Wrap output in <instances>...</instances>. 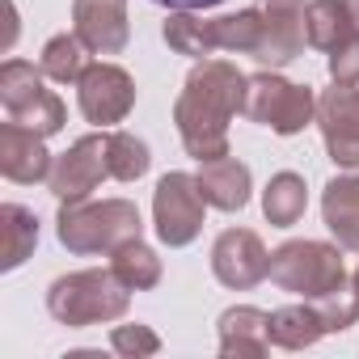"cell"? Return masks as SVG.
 Listing matches in <instances>:
<instances>
[{"mask_svg":"<svg viewBox=\"0 0 359 359\" xmlns=\"http://www.w3.org/2000/svg\"><path fill=\"white\" fill-rule=\"evenodd\" d=\"M304 208H309V187H304L300 173L283 169V173H275L271 182H266V191H262V216H266L275 229L300 224Z\"/></svg>","mask_w":359,"mask_h":359,"instance_id":"cell-19","label":"cell"},{"mask_svg":"<svg viewBox=\"0 0 359 359\" xmlns=\"http://www.w3.org/2000/svg\"><path fill=\"white\" fill-rule=\"evenodd\" d=\"M317 338H325V325H321V313L313 300H300V304H283L271 313V346L279 351H309Z\"/></svg>","mask_w":359,"mask_h":359,"instance_id":"cell-17","label":"cell"},{"mask_svg":"<svg viewBox=\"0 0 359 359\" xmlns=\"http://www.w3.org/2000/svg\"><path fill=\"white\" fill-rule=\"evenodd\" d=\"M0 233H5V258H0V271H18L34 245H39V216L22 203H5L0 208Z\"/></svg>","mask_w":359,"mask_h":359,"instance_id":"cell-24","label":"cell"},{"mask_svg":"<svg viewBox=\"0 0 359 359\" xmlns=\"http://www.w3.org/2000/svg\"><path fill=\"white\" fill-rule=\"evenodd\" d=\"M161 34H165L169 51L187 55V60H195V64L220 51V47H216V30H212V22H203V18L191 13V9H173V13L165 18Z\"/></svg>","mask_w":359,"mask_h":359,"instance_id":"cell-18","label":"cell"},{"mask_svg":"<svg viewBox=\"0 0 359 359\" xmlns=\"http://www.w3.org/2000/svg\"><path fill=\"white\" fill-rule=\"evenodd\" d=\"M250 76L229 60H199L173 102V127L182 135L187 156L220 161L229 156V123L245 110Z\"/></svg>","mask_w":359,"mask_h":359,"instance_id":"cell-1","label":"cell"},{"mask_svg":"<svg viewBox=\"0 0 359 359\" xmlns=\"http://www.w3.org/2000/svg\"><path fill=\"white\" fill-rule=\"evenodd\" d=\"M55 169V156L47 152V140L22 123H0V173L18 187H34L47 182Z\"/></svg>","mask_w":359,"mask_h":359,"instance_id":"cell-12","label":"cell"},{"mask_svg":"<svg viewBox=\"0 0 359 359\" xmlns=\"http://www.w3.org/2000/svg\"><path fill=\"white\" fill-rule=\"evenodd\" d=\"M342 245H330V241H283L275 254H271V279L300 296V300H321L338 287H346V266H342Z\"/></svg>","mask_w":359,"mask_h":359,"instance_id":"cell-4","label":"cell"},{"mask_svg":"<svg viewBox=\"0 0 359 359\" xmlns=\"http://www.w3.org/2000/svg\"><path fill=\"white\" fill-rule=\"evenodd\" d=\"M351 287H355V296H359V266H355V275H351Z\"/></svg>","mask_w":359,"mask_h":359,"instance_id":"cell-33","label":"cell"},{"mask_svg":"<svg viewBox=\"0 0 359 359\" xmlns=\"http://www.w3.org/2000/svg\"><path fill=\"white\" fill-rule=\"evenodd\" d=\"M89 47L81 43V34L72 30V34H55V39H47V47H43V55H39V68H43V76L47 81H55V85H76L85 72H89Z\"/></svg>","mask_w":359,"mask_h":359,"instance_id":"cell-21","label":"cell"},{"mask_svg":"<svg viewBox=\"0 0 359 359\" xmlns=\"http://www.w3.org/2000/svg\"><path fill=\"white\" fill-rule=\"evenodd\" d=\"M346 13H351V22H355V30H359V0H346Z\"/></svg>","mask_w":359,"mask_h":359,"instance_id":"cell-32","label":"cell"},{"mask_svg":"<svg viewBox=\"0 0 359 359\" xmlns=\"http://www.w3.org/2000/svg\"><path fill=\"white\" fill-rule=\"evenodd\" d=\"M110 271H114L131 292H152V287L161 283V275H165V266H161L156 250H152V245H144V237L123 241V245L110 254Z\"/></svg>","mask_w":359,"mask_h":359,"instance_id":"cell-22","label":"cell"},{"mask_svg":"<svg viewBox=\"0 0 359 359\" xmlns=\"http://www.w3.org/2000/svg\"><path fill=\"white\" fill-rule=\"evenodd\" d=\"M351 34H355V22L346 13V0H309V9H304V39H309V47L330 55Z\"/></svg>","mask_w":359,"mask_h":359,"instance_id":"cell-20","label":"cell"},{"mask_svg":"<svg viewBox=\"0 0 359 359\" xmlns=\"http://www.w3.org/2000/svg\"><path fill=\"white\" fill-rule=\"evenodd\" d=\"M241 114L258 127H271L275 135H300L309 123H317V93L309 85L279 76L275 68H262L245 85V110Z\"/></svg>","mask_w":359,"mask_h":359,"instance_id":"cell-5","label":"cell"},{"mask_svg":"<svg viewBox=\"0 0 359 359\" xmlns=\"http://www.w3.org/2000/svg\"><path fill=\"white\" fill-rule=\"evenodd\" d=\"M195 177H199V191H203L208 208H216V212H241L250 203L254 177H250V165L237 161L233 152L220 161H203Z\"/></svg>","mask_w":359,"mask_h":359,"instance_id":"cell-15","label":"cell"},{"mask_svg":"<svg viewBox=\"0 0 359 359\" xmlns=\"http://www.w3.org/2000/svg\"><path fill=\"white\" fill-rule=\"evenodd\" d=\"M212 275L229 292H250L271 279V254L254 229H224L212 245Z\"/></svg>","mask_w":359,"mask_h":359,"instance_id":"cell-9","label":"cell"},{"mask_svg":"<svg viewBox=\"0 0 359 359\" xmlns=\"http://www.w3.org/2000/svg\"><path fill=\"white\" fill-rule=\"evenodd\" d=\"M55 237L68 254H114L123 241L144 237V220L131 199H102V203L81 199V203H60Z\"/></svg>","mask_w":359,"mask_h":359,"instance_id":"cell-3","label":"cell"},{"mask_svg":"<svg viewBox=\"0 0 359 359\" xmlns=\"http://www.w3.org/2000/svg\"><path fill=\"white\" fill-rule=\"evenodd\" d=\"M43 68H34L30 60H5L0 64V106H5V114H22L26 106H34L47 85H43Z\"/></svg>","mask_w":359,"mask_h":359,"instance_id":"cell-23","label":"cell"},{"mask_svg":"<svg viewBox=\"0 0 359 359\" xmlns=\"http://www.w3.org/2000/svg\"><path fill=\"white\" fill-rule=\"evenodd\" d=\"M321 220L330 229V237L342 250L359 254V173L346 169L338 177H330L321 191Z\"/></svg>","mask_w":359,"mask_h":359,"instance_id":"cell-16","label":"cell"},{"mask_svg":"<svg viewBox=\"0 0 359 359\" xmlns=\"http://www.w3.org/2000/svg\"><path fill=\"white\" fill-rule=\"evenodd\" d=\"M76 106H81L85 123L110 131L114 123H123L135 110V81H131V72L118 68V64H106V60L89 64V72L76 81Z\"/></svg>","mask_w":359,"mask_h":359,"instance_id":"cell-8","label":"cell"},{"mask_svg":"<svg viewBox=\"0 0 359 359\" xmlns=\"http://www.w3.org/2000/svg\"><path fill=\"white\" fill-rule=\"evenodd\" d=\"M313 304L321 313L325 334H342V330H351L359 321V296H355V287H338V292H330V296H321Z\"/></svg>","mask_w":359,"mask_h":359,"instance_id":"cell-28","label":"cell"},{"mask_svg":"<svg viewBox=\"0 0 359 359\" xmlns=\"http://www.w3.org/2000/svg\"><path fill=\"white\" fill-rule=\"evenodd\" d=\"M317 127L338 169H359V85H334L317 97Z\"/></svg>","mask_w":359,"mask_h":359,"instance_id":"cell-10","label":"cell"},{"mask_svg":"<svg viewBox=\"0 0 359 359\" xmlns=\"http://www.w3.org/2000/svg\"><path fill=\"white\" fill-rule=\"evenodd\" d=\"M72 30L93 55H118L131 39L127 0H72Z\"/></svg>","mask_w":359,"mask_h":359,"instance_id":"cell-13","label":"cell"},{"mask_svg":"<svg viewBox=\"0 0 359 359\" xmlns=\"http://www.w3.org/2000/svg\"><path fill=\"white\" fill-rule=\"evenodd\" d=\"M131 309V287L106 266H89V271H72L60 275L47 287V313L68 325V330H85V325H106L127 317Z\"/></svg>","mask_w":359,"mask_h":359,"instance_id":"cell-2","label":"cell"},{"mask_svg":"<svg viewBox=\"0 0 359 359\" xmlns=\"http://www.w3.org/2000/svg\"><path fill=\"white\" fill-rule=\"evenodd\" d=\"M110 351L114 355H123V359H148V355H156L161 351V338H156V330L152 325H114L110 330Z\"/></svg>","mask_w":359,"mask_h":359,"instance_id":"cell-29","label":"cell"},{"mask_svg":"<svg viewBox=\"0 0 359 359\" xmlns=\"http://www.w3.org/2000/svg\"><path fill=\"white\" fill-rule=\"evenodd\" d=\"M203 216H208V199L199 191V177L169 169L152 191V224H156L161 245H169V250L191 245L203 233Z\"/></svg>","mask_w":359,"mask_h":359,"instance_id":"cell-6","label":"cell"},{"mask_svg":"<svg viewBox=\"0 0 359 359\" xmlns=\"http://www.w3.org/2000/svg\"><path fill=\"white\" fill-rule=\"evenodd\" d=\"M212 30H216V47L220 51H229V55H254L258 43H262V13H258V5L224 13V18H212Z\"/></svg>","mask_w":359,"mask_h":359,"instance_id":"cell-25","label":"cell"},{"mask_svg":"<svg viewBox=\"0 0 359 359\" xmlns=\"http://www.w3.org/2000/svg\"><path fill=\"white\" fill-rule=\"evenodd\" d=\"M271 351V313L254 304H233L220 313V355L224 359H262Z\"/></svg>","mask_w":359,"mask_h":359,"instance_id":"cell-14","label":"cell"},{"mask_svg":"<svg viewBox=\"0 0 359 359\" xmlns=\"http://www.w3.org/2000/svg\"><path fill=\"white\" fill-rule=\"evenodd\" d=\"M106 140H110V131L102 127L93 135H81L76 144H68V152L55 156V169L47 177V191L55 195V203H81L110 177Z\"/></svg>","mask_w":359,"mask_h":359,"instance_id":"cell-7","label":"cell"},{"mask_svg":"<svg viewBox=\"0 0 359 359\" xmlns=\"http://www.w3.org/2000/svg\"><path fill=\"white\" fill-rule=\"evenodd\" d=\"M13 123H22V127H30V131H39L43 140H51V135H60L64 131V123H68V110H64V102H60V93H43L34 106H26L22 114H13Z\"/></svg>","mask_w":359,"mask_h":359,"instance_id":"cell-27","label":"cell"},{"mask_svg":"<svg viewBox=\"0 0 359 359\" xmlns=\"http://www.w3.org/2000/svg\"><path fill=\"white\" fill-rule=\"evenodd\" d=\"M152 5H161V9H191V13H203V9H216V5H224V0H152Z\"/></svg>","mask_w":359,"mask_h":359,"instance_id":"cell-31","label":"cell"},{"mask_svg":"<svg viewBox=\"0 0 359 359\" xmlns=\"http://www.w3.org/2000/svg\"><path fill=\"white\" fill-rule=\"evenodd\" d=\"M106 161H110V177L114 182H140L152 165V152L140 135L131 131H110L106 140Z\"/></svg>","mask_w":359,"mask_h":359,"instance_id":"cell-26","label":"cell"},{"mask_svg":"<svg viewBox=\"0 0 359 359\" xmlns=\"http://www.w3.org/2000/svg\"><path fill=\"white\" fill-rule=\"evenodd\" d=\"M330 81L334 85H359V30L330 51Z\"/></svg>","mask_w":359,"mask_h":359,"instance_id":"cell-30","label":"cell"},{"mask_svg":"<svg viewBox=\"0 0 359 359\" xmlns=\"http://www.w3.org/2000/svg\"><path fill=\"white\" fill-rule=\"evenodd\" d=\"M304 9H309V0H258L262 43L254 51V60L262 68L279 72L292 60H300V51L309 47V39H304Z\"/></svg>","mask_w":359,"mask_h":359,"instance_id":"cell-11","label":"cell"}]
</instances>
